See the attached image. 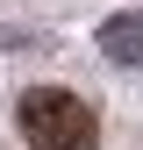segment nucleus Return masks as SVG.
I'll return each instance as SVG.
<instances>
[{
  "mask_svg": "<svg viewBox=\"0 0 143 150\" xmlns=\"http://www.w3.org/2000/svg\"><path fill=\"white\" fill-rule=\"evenodd\" d=\"M100 50L115 64H136L143 71V14H107L100 22Z\"/></svg>",
  "mask_w": 143,
  "mask_h": 150,
  "instance_id": "f03ea898",
  "label": "nucleus"
},
{
  "mask_svg": "<svg viewBox=\"0 0 143 150\" xmlns=\"http://www.w3.org/2000/svg\"><path fill=\"white\" fill-rule=\"evenodd\" d=\"M14 122H22L29 150H93L100 143L93 107H86L79 93H64V86H29L22 107H14Z\"/></svg>",
  "mask_w": 143,
  "mask_h": 150,
  "instance_id": "f257e3e1",
  "label": "nucleus"
}]
</instances>
